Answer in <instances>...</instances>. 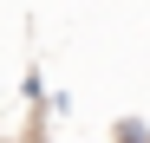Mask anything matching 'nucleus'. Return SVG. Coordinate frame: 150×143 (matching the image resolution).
<instances>
[{
  "mask_svg": "<svg viewBox=\"0 0 150 143\" xmlns=\"http://www.w3.org/2000/svg\"><path fill=\"white\" fill-rule=\"evenodd\" d=\"M117 143H150V137H144V124H117Z\"/></svg>",
  "mask_w": 150,
  "mask_h": 143,
  "instance_id": "f257e3e1",
  "label": "nucleus"
}]
</instances>
